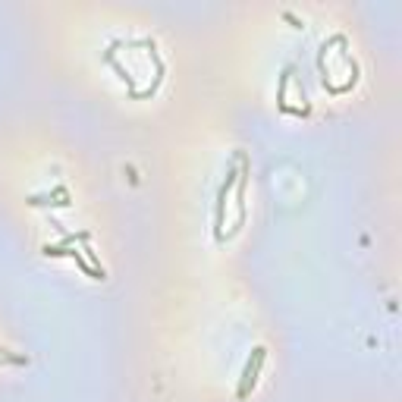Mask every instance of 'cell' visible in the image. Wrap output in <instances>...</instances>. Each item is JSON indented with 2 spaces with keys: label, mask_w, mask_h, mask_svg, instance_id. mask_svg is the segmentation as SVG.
<instances>
[{
  "label": "cell",
  "mask_w": 402,
  "mask_h": 402,
  "mask_svg": "<svg viewBox=\"0 0 402 402\" xmlns=\"http://www.w3.org/2000/svg\"><path fill=\"white\" fill-rule=\"evenodd\" d=\"M264 355L267 349L264 346H258V349H252V358H249V365H245V371H242V384H239V396H249V390L254 387V380H258V371H261V365H264Z\"/></svg>",
  "instance_id": "6da1fadb"
},
{
  "label": "cell",
  "mask_w": 402,
  "mask_h": 402,
  "mask_svg": "<svg viewBox=\"0 0 402 402\" xmlns=\"http://www.w3.org/2000/svg\"><path fill=\"white\" fill-rule=\"evenodd\" d=\"M236 179H239L236 167H230V170H226V179H223V186H220V195H217V239H223V214H226V195H230V189H233V186H236Z\"/></svg>",
  "instance_id": "7a4b0ae2"
}]
</instances>
